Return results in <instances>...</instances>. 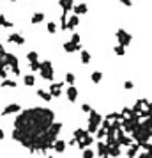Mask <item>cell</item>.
Returning <instances> with one entry per match:
<instances>
[{"label": "cell", "mask_w": 152, "mask_h": 158, "mask_svg": "<svg viewBox=\"0 0 152 158\" xmlns=\"http://www.w3.org/2000/svg\"><path fill=\"white\" fill-rule=\"evenodd\" d=\"M53 112L46 108H30L25 110L14 121L12 139L30 153H42L53 148L62 130L60 123L53 121Z\"/></svg>", "instance_id": "6da1fadb"}, {"label": "cell", "mask_w": 152, "mask_h": 158, "mask_svg": "<svg viewBox=\"0 0 152 158\" xmlns=\"http://www.w3.org/2000/svg\"><path fill=\"white\" fill-rule=\"evenodd\" d=\"M101 123V116L97 112H90V119H89V132L90 133H96L97 132V126Z\"/></svg>", "instance_id": "7a4b0ae2"}, {"label": "cell", "mask_w": 152, "mask_h": 158, "mask_svg": "<svg viewBox=\"0 0 152 158\" xmlns=\"http://www.w3.org/2000/svg\"><path fill=\"white\" fill-rule=\"evenodd\" d=\"M97 155H99L101 158H108V144L97 142Z\"/></svg>", "instance_id": "3957f363"}, {"label": "cell", "mask_w": 152, "mask_h": 158, "mask_svg": "<svg viewBox=\"0 0 152 158\" xmlns=\"http://www.w3.org/2000/svg\"><path fill=\"white\" fill-rule=\"evenodd\" d=\"M117 142H119L120 146H129V144H131V139L126 137L122 132H119V133H117Z\"/></svg>", "instance_id": "277c9868"}, {"label": "cell", "mask_w": 152, "mask_h": 158, "mask_svg": "<svg viewBox=\"0 0 152 158\" xmlns=\"http://www.w3.org/2000/svg\"><path fill=\"white\" fill-rule=\"evenodd\" d=\"M90 144H92V137L87 133V135H85V137H83L80 142H78V148H80V149H85V148H89Z\"/></svg>", "instance_id": "5b68a950"}, {"label": "cell", "mask_w": 152, "mask_h": 158, "mask_svg": "<svg viewBox=\"0 0 152 158\" xmlns=\"http://www.w3.org/2000/svg\"><path fill=\"white\" fill-rule=\"evenodd\" d=\"M138 151H140V144H131L127 149V158H136Z\"/></svg>", "instance_id": "8992f818"}, {"label": "cell", "mask_w": 152, "mask_h": 158, "mask_svg": "<svg viewBox=\"0 0 152 158\" xmlns=\"http://www.w3.org/2000/svg\"><path fill=\"white\" fill-rule=\"evenodd\" d=\"M51 149H55L57 153H64V151H66V142H64V140H55Z\"/></svg>", "instance_id": "52a82bcc"}, {"label": "cell", "mask_w": 152, "mask_h": 158, "mask_svg": "<svg viewBox=\"0 0 152 158\" xmlns=\"http://www.w3.org/2000/svg\"><path fill=\"white\" fill-rule=\"evenodd\" d=\"M81 151H83L81 158H96V153H94L90 148H85V149H81Z\"/></svg>", "instance_id": "ba28073f"}, {"label": "cell", "mask_w": 152, "mask_h": 158, "mask_svg": "<svg viewBox=\"0 0 152 158\" xmlns=\"http://www.w3.org/2000/svg\"><path fill=\"white\" fill-rule=\"evenodd\" d=\"M18 110H20V107H18V105H9L5 110H4V112H2V114H4V116H7V114H11V112H18Z\"/></svg>", "instance_id": "9c48e42d"}, {"label": "cell", "mask_w": 152, "mask_h": 158, "mask_svg": "<svg viewBox=\"0 0 152 158\" xmlns=\"http://www.w3.org/2000/svg\"><path fill=\"white\" fill-rule=\"evenodd\" d=\"M85 135H87V132H85V130H76V132H74V139H76V140H78V142H80L81 139L85 137Z\"/></svg>", "instance_id": "30bf717a"}, {"label": "cell", "mask_w": 152, "mask_h": 158, "mask_svg": "<svg viewBox=\"0 0 152 158\" xmlns=\"http://www.w3.org/2000/svg\"><path fill=\"white\" fill-rule=\"evenodd\" d=\"M67 96H69V100H71V101H74V100H76V89L71 87V89L67 91Z\"/></svg>", "instance_id": "8fae6325"}, {"label": "cell", "mask_w": 152, "mask_h": 158, "mask_svg": "<svg viewBox=\"0 0 152 158\" xmlns=\"http://www.w3.org/2000/svg\"><path fill=\"white\" fill-rule=\"evenodd\" d=\"M51 93L55 96H59L60 94V85H53V87H51Z\"/></svg>", "instance_id": "7c38bea8"}, {"label": "cell", "mask_w": 152, "mask_h": 158, "mask_svg": "<svg viewBox=\"0 0 152 158\" xmlns=\"http://www.w3.org/2000/svg\"><path fill=\"white\" fill-rule=\"evenodd\" d=\"M96 133H97V137H99V139H103L104 135H106V130H104V128H101V130H99V132H96Z\"/></svg>", "instance_id": "4fadbf2b"}, {"label": "cell", "mask_w": 152, "mask_h": 158, "mask_svg": "<svg viewBox=\"0 0 152 158\" xmlns=\"http://www.w3.org/2000/svg\"><path fill=\"white\" fill-rule=\"evenodd\" d=\"M39 96L41 98H44V100H50V94H46L44 91H39Z\"/></svg>", "instance_id": "5bb4252c"}, {"label": "cell", "mask_w": 152, "mask_h": 158, "mask_svg": "<svg viewBox=\"0 0 152 158\" xmlns=\"http://www.w3.org/2000/svg\"><path fill=\"white\" fill-rule=\"evenodd\" d=\"M74 144H78V140H76V139H71V140H69V146H74Z\"/></svg>", "instance_id": "9a60e30c"}, {"label": "cell", "mask_w": 152, "mask_h": 158, "mask_svg": "<svg viewBox=\"0 0 152 158\" xmlns=\"http://www.w3.org/2000/svg\"><path fill=\"white\" fill-rule=\"evenodd\" d=\"M2 139H4V132H2V130H0V140H2Z\"/></svg>", "instance_id": "2e32d148"}, {"label": "cell", "mask_w": 152, "mask_h": 158, "mask_svg": "<svg viewBox=\"0 0 152 158\" xmlns=\"http://www.w3.org/2000/svg\"><path fill=\"white\" fill-rule=\"evenodd\" d=\"M46 158H53V156H46Z\"/></svg>", "instance_id": "e0dca14e"}]
</instances>
